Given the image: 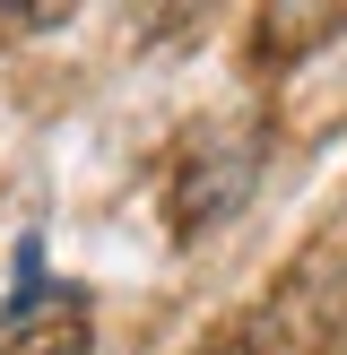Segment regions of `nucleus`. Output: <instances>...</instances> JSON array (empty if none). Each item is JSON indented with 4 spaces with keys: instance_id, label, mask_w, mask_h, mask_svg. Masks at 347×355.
Listing matches in <instances>:
<instances>
[{
    "instance_id": "obj_3",
    "label": "nucleus",
    "mask_w": 347,
    "mask_h": 355,
    "mask_svg": "<svg viewBox=\"0 0 347 355\" xmlns=\"http://www.w3.org/2000/svg\"><path fill=\"white\" fill-rule=\"evenodd\" d=\"M200 355H269V338H260V321H243V329H217Z\"/></svg>"
},
{
    "instance_id": "obj_5",
    "label": "nucleus",
    "mask_w": 347,
    "mask_h": 355,
    "mask_svg": "<svg viewBox=\"0 0 347 355\" xmlns=\"http://www.w3.org/2000/svg\"><path fill=\"white\" fill-rule=\"evenodd\" d=\"M9 355H44V347H9Z\"/></svg>"
},
{
    "instance_id": "obj_2",
    "label": "nucleus",
    "mask_w": 347,
    "mask_h": 355,
    "mask_svg": "<svg viewBox=\"0 0 347 355\" xmlns=\"http://www.w3.org/2000/svg\"><path fill=\"white\" fill-rule=\"evenodd\" d=\"M252 35H260V69H287V61H304L312 44L347 35V9H295V0H278V9L252 17Z\"/></svg>"
},
{
    "instance_id": "obj_1",
    "label": "nucleus",
    "mask_w": 347,
    "mask_h": 355,
    "mask_svg": "<svg viewBox=\"0 0 347 355\" xmlns=\"http://www.w3.org/2000/svg\"><path fill=\"white\" fill-rule=\"evenodd\" d=\"M252 173H260L252 139H191V156L174 165V191H165V225H174V234L226 225L243 200H252Z\"/></svg>"
},
{
    "instance_id": "obj_4",
    "label": "nucleus",
    "mask_w": 347,
    "mask_h": 355,
    "mask_svg": "<svg viewBox=\"0 0 347 355\" xmlns=\"http://www.w3.org/2000/svg\"><path fill=\"white\" fill-rule=\"evenodd\" d=\"M312 355H347V321L330 329V338H312Z\"/></svg>"
}]
</instances>
